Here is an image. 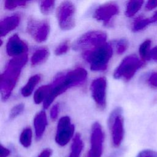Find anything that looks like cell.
<instances>
[{"label":"cell","mask_w":157,"mask_h":157,"mask_svg":"<svg viewBox=\"0 0 157 157\" xmlns=\"http://www.w3.org/2000/svg\"><path fill=\"white\" fill-rule=\"evenodd\" d=\"M28 59L27 53L13 57L9 61L5 71L1 74L0 90L3 101L7 100L10 96Z\"/></svg>","instance_id":"6da1fadb"},{"label":"cell","mask_w":157,"mask_h":157,"mask_svg":"<svg viewBox=\"0 0 157 157\" xmlns=\"http://www.w3.org/2000/svg\"><path fill=\"white\" fill-rule=\"evenodd\" d=\"M113 55L111 45L107 42L99 46L90 48L82 53L83 58L90 65L93 71H104L107 69L108 63Z\"/></svg>","instance_id":"7a4b0ae2"},{"label":"cell","mask_w":157,"mask_h":157,"mask_svg":"<svg viewBox=\"0 0 157 157\" xmlns=\"http://www.w3.org/2000/svg\"><path fill=\"white\" fill-rule=\"evenodd\" d=\"M145 63L135 55L127 56L121 61L115 69L113 73V77L116 79L123 78L126 81H129Z\"/></svg>","instance_id":"3957f363"},{"label":"cell","mask_w":157,"mask_h":157,"mask_svg":"<svg viewBox=\"0 0 157 157\" xmlns=\"http://www.w3.org/2000/svg\"><path fill=\"white\" fill-rule=\"evenodd\" d=\"M75 8L70 1L62 2L56 10V18L59 28L63 30H70L75 25Z\"/></svg>","instance_id":"277c9868"},{"label":"cell","mask_w":157,"mask_h":157,"mask_svg":"<svg viewBox=\"0 0 157 157\" xmlns=\"http://www.w3.org/2000/svg\"><path fill=\"white\" fill-rule=\"evenodd\" d=\"M107 37V34L103 31H88L77 39L73 45V48L75 50L92 48L105 44Z\"/></svg>","instance_id":"5b68a950"},{"label":"cell","mask_w":157,"mask_h":157,"mask_svg":"<svg viewBox=\"0 0 157 157\" xmlns=\"http://www.w3.org/2000/svg\"><path fill=\"white\" fill-rule=\"evenodd\" d=\"M120 108L115 109L109 118V126L110 129L112 144L115 147H118L123 139L124 125L123 118Z\"/></svg>","instance_id":"8992f818"},{"label":"cell","mask_w":157,"mask_h":157,"mask_svg":"<svg viewBox=\"0 0 157 157\" xmlns=\"http://www.w3.org/2000/svg\"><path fill=\"white\" fill-rule=\"evenodd\" d=\"M26 30L35 41L42 43L48 38L50 25L47 20L39 21L34 18H30L27 23Z\"/></svg>","instance_id":"52a82bcc"},{"label":"cell","mask_w":157,"mask_h":157,"mask_svg":"<svg viewBox=\"0 0 157 157\" xmlns=\"http://www.w3.org/2000/svg\"><path fill=\"white\" fill-rule=\"evenodd\" d=\"M74 125L68 116L62 117L58 121L55 141L60 146H65L71 139L74 132Z\"/></svg>","instance_id":"ba28073f"},{"label":"cell","mask_w":157,"mask_h":157,"mask_svg":"<svg viewBox=\"0 0 157 157\" xmlns=\"http://www.w3.org/2000/svg\"><path fill=\"white\" fill-rule=\"evenodd\" d=\"M104 134L101 124L96 122L92 126L91 133V147L87 157H101L103 149Z\"/></svg>","instance_id":"9c48e42d"},{"label":"cell","mask_w":157,"mask_h":157,"mask_svg":"<svg viewBox=\"0 0 157 157\" xmlns=\"http://www.w3.org/2000/svg\"><path fill=\"white\" fill-rule=\"evenodd\" d=\"M107 80L104 77L94 79L91 84L92 97L99 109H104L106 106Z\"/></svg>","instance_id":"30bf717a"},{"label":"cell","mask_w":157,"mask_h":157,"mask_svg":"<svg viewBox=\"0 0 157 157\" xmlns=\"http://www.w3.org/2000/svg\"><path fill=\"white\" fill-rule=\"evenodd\" d=\"M119 12L118 6L114 3H107L99 6L94 12L93 18L107 25L112 17Z\"/></svg>","instance_id":"8fae6325"},{"label":"cell","mask_w":157,"mask_h":157,"mask_svg":"<svg viewBox=\"0 0 157 157\" xmlns=\"http://www.w3.org/2000/svg\"><path fill=\"white\" fill-rule=\"evenodd\" d=\"M28 51L26 43L17 34L12 36L6 44V52L9 56L15 57L26 54Z\"/></svg>","instance_id":"7c38bea8"},{"label":"cell","mask_w":157,"mask_h":157,"mask_svg":"<svg viewBox=\"0 0 157 157\" xmlns=\"http://www.w3.org/2000/svg\"><path fill=\"white\" fill-rule=\"evenodd\" d=\"M87 74L86 71L82 67H77L65 73L72 87L82 84L86 79Z\"/></svg>","instance_id":"4fadbf2b"},{"label":"cell","mask_w":157,"mask_h":157,"mask_svg":"<svg viewBox=\"0 0 157 157\" xmlns=\"http://www.w3.org/2000/svg\"><path fill=\"white\" fill-rule=\"evenodd\" d=\"M33 123L35 129L36 138L37 140H40L42 138L48 124L45 111L42 110L36 115Z\"/></svg>","instance_id":"5bb4252c"},{"label":"cell","mask_w":157,"mask_h":157,"mask_svg":"<svg viewBox=\"0 0 157 157\" xmlns=\"http://www.w3.org/2000/svg\"><path fill=\"white\" fill-rule=\"evenodd\" d=\"M20 18L18 15L7 17L0 23L1 37L5 36L9 33L15 29L19 25Z\"/></svg>","instance_id":"9a60e30c"},{"label":"cell","mask_w":157,"mask_h":157,"mask_svg":"<svg viewBox=\"0 0 157 157\" xmlns=\"http://www.w3.org/2000/svg\"><path fill=\"white\" fill-rule=\"evenodd\" d=\"M40 78H41V76L39 74H35L31 76L28 80L26 85L21 88V94L24 97L29 96L32 94L35 86L40 82Z\"/></svg>","instance_id":"2e32d148"},{"label":"cell","mask_w":157,"mask_h":157,"mask_svg":"<svg viewBox=\"0 0 157 157\" xmlns=\"http://www.w3.org/2000/svg\"><path fill=\"white\" fill-rule=\"evenodd\" d=\"M144 3V0H128L126 6L125 15L127 17L134 16L142 8Z\"/></svg>","instance_id":"e0dca14e"},{"label":"cell","mask_w":157,"mask_h":157,"mask_svg":"<svg viewBox=\"0 0 157 157\" xmlns=\"http://www.w3.org/2000/svg\"><path fill=\"white\" fill-rule=\"evenodd\" d=\"M49 56V52L47 48L36 50L31 58V63L33 66L39 65L47 60Z\"/></svg>","instance_id":"ac0fdd59"},{"label":"cell","mask_w":157,"mask_h":157,"mask_svg":"<svg viewBox=\"0 0 157 157\" xmlns=\"http://www.w3.org/2000/svg\"><path fill=\"white\" fill-rule=\"evenodd\" d=\"M52 88V84L43 85L39 87L34 94V102L36 104H39L44 102L48 94L50 93Z\"/></svg>","instance_id":"d6986e66"},{"label":"cell","mask_w":157,"mask_h":157,"mask_svg":"<svg viewBox=\"0 0 157 157\" xmlns=\"http://www.w3.org/2000/svg\"><path fill=\"white\" fill-rule=\"evenodd\" d=\"M83 147V143L81 136L79 134H77L72 140L69 157H80Z\"/></svg>","instance_id":"ffe728a7"},{"label":"cell","mask_w":157,"mask_h":157,"mask_svg":"<svg viewBox=\"0 0 157 157\" xmlns=\"http://www.w3.org/2000/svg\"><path fill=\"white\" fill-rule=\"evenodd\" d=\"M151 41L150 39H147L144 41L139 46V53L140 59L144 62H147L151 59L150 53H151Z\"/></svg>","instance_id":"44dd1931"},{"label":"cell","mask_w":157,"mask_h":157,"mask_svg":"<svg viewBox=\"0 0 157 157\" xmlns=\"http://www.w3.org/2000/svg\"><path fill=\"white\" fill-rule=\"evenodd\" d=\"M151 23L152 22L150 17L145 18L143 17H139L134 20L131 29L133 32H139L144 29Z\"/></svg>","instance_id":"7402d4cb"},{"label":"cell","mask_w":157,"mask_h":157,"mask_svg":"<svg viewBox=\"0 0 157 157\" xmlns=\"http://www.w3.org/2000/svg\"><path fill=\"white\" fill-rule=\"evenodd\" d=\"M33 133L30 128H26L23 130L20 136V142L25 148L29 147L32 142Z\"/></svg>","instance_id":"603a6c76"},{"label":"cell","mask_w":157,"mask_h":157,"mask_svg":"<svg viewBox=\"0 0 157 157\" xmlns=\"http://www.w3.org/2000/svg\"><path fill=\"white\" fill-rule=\"evenodd\" d=\"M55 0H41L40 9L43 14L48 15L50 13L54 7Z\"/></svg>","instance_id":"cb8c5ba5"},{"label":"cell","mask_w":157,"mask_h":157,"mask_svg":"<svg viewBox=\"0 0 157 157\" xmlns=\"http://www.w3.org/2000/svg\"><path fill=\"white\" fill-rule=\"evenodd\" d=\"M31 0H5L4 6L7 10H13L18 7L25 6Z\"/></svg>","instance_id":"d4e9b609"},{"label":"cell","mask_w":157,"mask_h":157,"mask_svg":"<svg viewBox=\"0 0 157 157\" xmlns=\"http://www.w3.org/2000/svg\"><path fill=\"white\" fill-rule=\"evenodd\" d=\"M25 105L23 103H20L15 105L10 110L9 113V118L13 120L20 115L24 110Z\"/></svg>","instance_id":"484cf974"},{"label":"cell","mask_w":157,"mask_h":157,"mask_svg":"<svg viewBox=\"0 0 157 157\" xmlns=\"http://www.w3.org/2000/svg\"><path fill=\"white\" fill-rule=\"evenodd\" d=\"M69 48V41L66 40L61 42L58 46L56 48L55 50V53L56 55L59 56L66 53Z\"/></svg>","instance_id":"4316f807"},{"label":"cell","mask_w":157,"mask_h":157,"mask_svg":"<svg viewBox=\"0 0 157 157\" xmlns=\"http://www.w3.org/2000/svg\"><path fill=\"white\" fill-rule=\"evenodd\" d=\"M128 47V41L126 39H121L117 44V52L121 55L123 53Z\"/></svg>","instance_id":"83f0119b"},{"label":"cell","mask_w":157,"mask_h":157,"mask_svg":"<svg viewBox=\"0 0 157 157\" xmlns=\"http://www.w3.org/2000/svg\"><path fill=\"white\" fill-rule=\"evenodd\" d=\"M147 83L153 88H157V71H155L151 72L148 75L147 80Z\"/></svg>","instance_id":"f1b7e54d"},{"label":"cell","mask_w":157,"mask_h":157,"mask_svg":"<svg viewBox=\"0 0 157 157\" xmlns=\"http://www.w3.org/2000/svg\"><path fill=\"white\" fill-rule=\"evenodd\" d=\"M136 157H157V151L146 149L140 151Z\"/></svg>","instance_id":"f546056e"},{"label":"cell","mask_w":157,"mask_h":157,"mask_svg":"<svg viewBox=\"0 0 157 157\" xmlns=\"http://www.w3.org/2000/svg\"><path fill=\"white\" fill-rule=\"evenodd\" d=\"M157 7V0H148L145 5L147 10H151Z\"/></svg>","instance_id":"4dcf8cb0"},{"label":"cell","mask_w":157,"mask_h":157,"mask_svg":"<svg viewBox=\"0 0 157 157\" xmlns=\"http://www.w3.org/2000/svg\"><path fill=\"white\" fill-rule=\"evenodd\" d=\"M58 110H59L58 104H56L53 105L50 110V117L52 120H55L57 118L58 114Z\"/></svg>","instance_id":"1f68e13d"},{"label":"cell","mask_w":157,"mask_h":157,"mask_svg":"<svg viewBox=\"0 0 157 157\" xmlns=\"http://www.w3.org/2000/svg\"><path fill=\"white\" fill-rule=\"evenodd\" d=\"M52 154V150L50 148H45L38 155L37 157H50Z\"/></svg>","instance_id":"d6a6232c"},{"label":"cell","mask_w":157,"mask_h":157,"mask_svg":"<svg viewBox=\"0 0 157 157\" xmlns=\"http://www.w3.org/2000/svg\"><path fill=\"white\" fill-rule=\"evenodd\" d=\"M150 58L157 63V45L152 48L150 53Z\"/></svg>","instance_id":"836d02e7"},{"label":"cell","mask_w":157,"mask_h":157,"mask_svg":"<svg viewBox=\"0 0 157 157\" xmlns=\"http://www.w3.org/2000/svg\"><path fill=\"white\" fill-rule=\"evenodd\" d=\"M10 151L1 145V157H7L10 155Z\"/></svg>","instance_id":"e575fe53"},{"label":"cell","mask_w":157,"mask_h":157,"mask_svg":"<svg viewBox=\"0 0 157 157\" xmlns=\"http://www.w3.org/2000/svg\"><path fill=\"white\" fill-rule=\"evenodd\" d=\"M150 18H151V22L152 23H156L157 22V11H156L153 15L150 17Z\"/></svg>","instance_id":"d590c367"},{"label":"cell","mask_w":157,"mask_h":157,"mask_svg":"<svg viewBox=\"0 0 157 157\" xmlns=\"http://www.w3.org/2000/svg\"></svg>","instance_id":"8d00e7d4"}]
</instances>
